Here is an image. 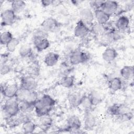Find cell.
I'll return each instance as SVG.
<instances>
[{
    "instance_id": "cell-1",
    "label": "cell",
    "mask_w": 134,
    "mask_h": 134,
    "mask_svg": "<svg viewBox=\"0 0 134 134\" xmlns=\"http://www.w3.org/2000/svg\"><path fill=\"white\" fill-rule=\"evenodd\" d=\"M2 111L5 120L17 116L20 113L19 102L16 97L7 98L2 106Z\"/></svg>"
},
{
    "instance_id": "cell-2",
    "label": "cell",
    "mask_w": 134,
    "mask_h": 134,
    "mask_svg": "<svg viewBox=\"0 0 134 134\" xmlns=\"http://www.w3.org/2000/svg\"><path fill=\"white\" fill-rule=\"evenodd\" d=\"M16 98L19 103L27 102L34 105L38 99V94L36 90L28 91L19 88Z\"/></svg>"
},
{
    "instance_id": "cell-3",
    "label": "cell",
    "mask_w": 134,
    "mask_h": 134,
    "mask_svg": "<svg viewBox=\"0 0 134 134\" xmlns=\"http://www.w3.org/2000/svg\"><path fill=\"white\" fill-rule=\"evenodd\" d=\"M61 26V23L52 17L46 18L40 24V27L48 32H57L60 29Z\"/></svg>"
},
{
    "instance_id": "cell-4",
    "label": "cell",
    "mask_w": 134,
    "mask_h": 134,
    "mask_svg": "<svg viewBox=\"0 0 134 134\" xmlns=\"http://www.w3.org/2000/svg\"><path fill=\"white\" fill-rule=\"evenodd\" d=\"M89 56L88 54L80 50L72 51L69 57V63L72 65L84 63L87 62Z\"/></svg>"
},
{
    "instance_id": "cell-5",
    "label": "cell",
    "mask_w": 134,
    "mask_h": 134,
    "mask_svg": "<svg viewBox=\"0 0 134 134\" xmlns=\"http://www.w3.org/2000/svg\"><path fill=\"white\" fill-rule=\"evenodd\" d=\"M81 126L82 122L79 117L76 115H71L68 118L66 125L63 130L70 131L72 133H76L78 132L77 131L81 130Z\"/></svg>"
},
{
    "instance_id": "cell-6",
    "label": "cell",
    "mask_w": 134,
    "mask_h": 134,
    "mask_svg": "<svg viewBox=\"0 0 134 134\" xmlns=\"http://www.w3.org/2000/svg\"><path fill=\"white\" fill-rule=\"evenodd\" d=\"M2 26H8L13 25L16 21V14L11 9L4 10L1 14Z\"/></svg>"
},
{
    "instance_id": "cell-7",
    "label": "cell",
    "mask_w": 134,
    "mask_h": 134,
    "mask_svg": "<svg viewBox=\"0 0 134 134\" xmlns=\"http://www.w3.org/2000/svg\"><path fill=\"white\" fill-rule=\"evenodd\" d=\"M37 87L38 83L32 76L25 75L20 79L19 88L28 91H34L37 89Z\"/></svg>"
},
{
    "instance_id": "cell-8",
    "label": "cell",
    "mask_w": 134,
    "mask_h": 134,
    "mask_svg": "<svg viewBox=\"0 0 134 134\" xmlns=\"http://www.w3.org/2000/svg\"><path fill=\"white\" fill-rule=\"evenodd\" d=\"M90 32V28L80 19L75 25L73 30V34L77 38H83L86 37Z\"/></svg>"
},
{
    "instance_id": "cell-9",
    "label": "cell",
    "mask_w": 134,
    "mask_h": 134,
    "mask_svg": "<svg viewBox=\"0 0 134 134\" xmlns=\"http://www.w3.org/2000/svg\"><path fill=\"white\" fill-rule=\"evenodd\" d=\"M56 100L48 94H44L35 102L34 107H42L53 108L56 105Z\"/></svg>"
},
{
    "instance_id": "cell-10",
    "label": "cell",
    "mask_w": 134,
    "mask_h": 134,
    "mask_svg": "<svg viewBox=\"0 0 134 134\" xmlns=\"http://www.w3.org/2000/svg\"><path fill=\"white\" fill-rule=\"evenodd\" d=\"M19 86L16 83L10 84L1 87V93L3 96L6 98H15L16 97Z\"/></svg>"
},
{
    "instance_id": "cell-11",
    "label": "cell",
    "mask_w": 134,
    "mask_h": 134,
    "mask_svg": "<svg viewBox=\"0 0 134 134\" xmlns=\"http://www.w3.org/2000/svg\"><path fill=\"white\" fill-rule=\"evenodd\" d=\"M119 8V4L114 1H104L100 9L109 16L115 14Z\"/></svg>"
},
{
    "instance_id": "cell-12",
    "label": "cell",
    "mask_w": 134,
    "mask_h": 134,
    "mask_svg": "<svg viewBox=\"0 0 134 134\" xmlns=\"http://www.w3.org/2000/svg\"><path fill=\"white\" fill-rule=\"evenodd\" d=\"M96 124V117L91 111H85L84 117V129L85 130H93Z\"/></svg>"
},
{
    "instance_id": "cell-13",
    "label": "cell",
    "mask_w": 134,
    "mask_h": 134,
    "mask_svg": "<svg viewBox=\"0 0 134 134\" xmlns=\"http://www.w3.org/2000/svg\"><path fill=\"white\" fill-rule=\"evenodd\" d=\"M32 42L35 49L38 52L46 50L50 45L49 40L45 37H32Z\"/></svg>"
},
{
    "instance_id": "cell-14",
    "label": "cell",
    "mask_w": 134,
    "mask_h": 134,
    "mask_svg": "<svg viewBox=\"0 0 134 134\" xmlns=\"http://www.w3.org/2000/svg\"><path fill=\"white\" fill-rule=\"evenodd\" d=\"M128 111L127 106L123 104H114L108 108L109 114L119 117H120Z\"/></svg>"
},
{
    "instance_id": "cell-15",
    "label": "cell",
    "mask_w": 134,
    "mask_h": 134,
    "mask_svg": "<svg viewBox=\"0 0 134 134\" xmlns=\"http://www.w3.org/2000/svg\"><path fill=\"white\" fill-rule=\"evenodd\" d=\"M80 19L88 25H91L94 19V15L92 10L90 8L84 7L83 8L80 12Z\"/></svg>"
},
{
    "instance_id": "cell-16",
    "label": "cell",
    "mask_w": 134,
    "mask_h": 134,
    "mask_svg": "<svg viewBox=\"0 0 134 134\" xmlns=\"http://www.w3.org/2000/svg\"><path fill=\"white\" fill-rule=\"evenodd\" d=\"M118 55L117 50L112 47L106 48L102 54V59L106 62L110 63L114 61Z\"/></svg>"
},
{
    "instance_id": "cell-17",
    "label": "cell",
    "mask_w": 134,
    "mask_h": 134,
    "mask_svg": "<svg viewBox=\"0 0 134 134\" xmlns=\"http://www.w3.org/2000/svg\"><path fill=\"white\" fill-rule=\"evenodd\" d=\"M60 57V56L58 53L54 52H49L44 57V63L47 66L52 67L58 63Z\"/></svg>"
},
{
    "instance_id": "cell-18",
    "label": "cell",
    "mask_w": 134,
    "mask_h": 134,
    "mask_svg": "<svg viewBox=\"0 0 134 134\" xmlns=\"http://www.w3.org/2000/svg\"><path fill=\"white\" fill-rule=\"evenodd\" d=\"M84 95L77 92H72L68 95V100L70 105L73 108H76L81 105Z\"/></svg>"
},
{
    "instance_id": "cell-19",
    "label": "cell",
    "mask_w": 134,
    "mask_h": 134,
    "mask_svg": "<svg viewBox=\"0 0 134 134\" xmlns=\"http://www.w3.org/2000/svg\"><path fill=\"white\" fill-rule=\"evenodd\" d=\"M94 15L96 23L103 25H106L110 18V16L104 12L101 9L94 10Z\"/></svg>"
},
{
    "instance_id": "cell-20",
    "label": "cell",
    "mask_w": 134,
    "mask_h": 134,
    "mask_svg": "<svg viewBox=\"0 0 134 134\" xmlns=\"http://www.w3.org/2000/svg\"><path fill=\"white\" fill-rule=\"evenodd\" d=\"M130 24V20L126 15L120 16L115 21V26L118 30H124L127 29Z\"/></svg>"
},
{
    "instance_id": "cell-21",
    "label": "cell",
    "mask_w": 134,
    "mask_h": 134,
    "mask_svg": "<svg viewBox=\"0 0 134 134\" xmlns=\"http://www.w3.org/2000/svg\"><path fill=\"white\" fill-rule=\"evenodd\" d=\"M39 126L43 130H49L53 124V119L49 115L39 117Z\"/></svg>"
},
{
    "instance_id": "cell-22",
    "label": "cell",
    "mask_w": 134,
    "mask_h": 134,
    "mask_svg": "<svg viewBox=\"0 0 134 134\" xmlns=\"http://www.w3.org/2000/svg\"><path fill=\"white\" fill-rule=\"evenodd\" d=\"M108 88L113 92H117L120 90L122 86L121 79L119 77H114L109 80Z\"/></svg>"
},
{
    "instance_id": "cell-23",
    "label": "cell",
    "mask_w": 134,
    "mask_h": 134,
    "mask_svg": "<svg viewBox=\"0 0 134 134\" xmlns=\"http://www.w3.org/2000/svg\"><path fill=\"white\" fill-rule=\"evenodd\" d=\"M120 75L125 80H130L133 76L134 68L133 65H125L120 70Z\"/></svg>"
},
{
    "instance_id": "cell-24",
    "label": "cell",
    "mask_w": 134,
    "mask_h": 134,
    "mask_svg": "<svg viewBox=\"0 0 134 134\" xmlns=\"http://www.w3.org/2000/svg\"><path fill=\"white\" fill-rule=\"evenodd\" d=\"M75 77L73 75H64L60 81V84L66 88L72 87L74 84Z\"/></svg>"
},
{
    "instance_id": "cell-25",
    "label": "cell",
    "mask_w": 134,
    "mask_h": 134,
    "mask_svg": "<svg viewBox=\"0 0 134 134\" xmlns=\"http://www.w3.org/2000/svg\"><path fill=\"white\" fill-rule=\"evenodd\" d=\"M37 125L31 120H28L22 124V130L24 133H32L36 130Z\"/></svg>"
},
{
    "instance_id": "cell-26",
    "label": "cell",
    "mask_w": 134,
    "mask_h": 134,
    "mask_svg": "<svg viewBox=\"0 0 134 134\" xmlns=\"http://www.w3.org/2000/svg\"><path fill=\"white\" fill-rule=\"evenodd\" d=\"M26 3L24 1L15 0L11 2V9L16 13L22 12L26 7Z\"/></svg>"
},
{
    "instance_id": "cell-27",
    "label": "cell",
    "mask_w": 134,
    "mask_h": 134,
    "mask_svg": "<svg viewBox=\"0 0 134 134\" xmlns=\"http://www.w3.org/2000/svg\"><path fill=\"white\" fill-rule=\"evenodd\" d=\"M18 53L21 58H28L32 53V49L28 44H22L19 49Z\"/></svg>"
},
{
    "instance_id": "cell-28",
    "label": "cell",
    "mask_w": 134,
    "mask_h": 134,
    "mask_svg": "<svg viewBox=\"0 0 134 134\" xmlns=\"http://www.w3.org/2000/svg\"><path fill=\"white\" fill-rule=\"evenodd\" d=\"M14 38L13 34L9 31H4L0 35V43L1 45L6 46Z\"/></svg>"
},
{
    "instance_id": "cell-29",
    "label": "cell",
    "mask_w": 134,
    "mask_h": 134,
    "mask_svg": "<svg viewBox=\"0 0 134 134\" xmlns=\"http://www.w3.org/2000/svg\"><path fill=\"white\" fill-rule=\"evenodd\" d=\"M105 30V25H103L97 23H93L91 25L90 30L95 35H102L104 34Z\"/></svg>"
},
{
    "instance_id": "cell-30",
    "label": "cell",
    "mask_w": 134,
    "mask_h": 134,
    "mask_svg": "<svg viewBox=\"0 0 134 134\" xmlns=\"http://www.w3.org/2000/svg\"><path fill=\"white\" fill-rule=\"evenodd\" d=\"M20 113L30 114L34 110V105L27 102H19Z\"/></svg>"
},
{
    "instance_id": "cell-31",
    "label": "cell",
    "mask_w": 134,
    "mask_h": 134,
    "mask_svg": "<svg viewBox=\"0 0 134 134\" xmlns=\"http://www.w3.org/2000/svg\"><path fill=\"white\" fill-rule=\"evenodd\" d=\"M19 42L20 41L18 38L14 37L12 40L6 45V50L9 53L14 52L19 45Z\"/></svg>"
},
{
    "instance_id": "cell-32",
    "label": "cell",
    "mask_w": 134,
    "mask_h": 134,
    "mask_svg": "<svg viewBox=\"0 0 134 134\" xmlns=\"http://www.w3.org/2000/svg\"><path fill=\"white\" fill-rule=\"evenodd\" d=\"M88 96L92 106H96L102 102L100 96L97 93H96V92H92L90 95H88Z\"/></svg>"
},
{
    "instance_id": "cell-33",
    "label": "cell",
    "mask_w": 134,
    "mask_h": 134,
    "mask_svg": "<svg viewBox=\"0 0 134 134\" xmlns=\"http://www.w3.org/2000/svg\"><path fill=\"white\" fill-rule=\"evenodd\" d=\"M48 33L47 31L44 30L41 27L36 30L33 34V37H45L47 38Z\"/></svg>"
},
{
    "instance_id": "cell-34",
    "label": "cell",
    "mask_w": 134,
    "mask_h": 134,
    "mask_svg": "<svg viewBox=\"0 0 134 134\" xmlns=\"http://www.w3.org/2000/svg\"><path fill=\"white\" fill-rule=\"evenodd\" d=\"M12 70V68L6 63H2L1 66V75H6L9 73Z\"/></svg>"
},
{
    "instance_id": "cell-35",
    "label": "cell",
    "mask_w": 134,
    "mask_h": 134,
    "mask_svg": "<svg viewBox=\"0 0 134 134\" xmlns=\"http://www.w3.org/2000/svg\"><path fill=\"white\" fill-rule=\"evenodd\" d=\"M103 2H104V1H92L90 3V5L91 6V8H92L94 9V10L98 9H100Z\"/></svg>"
},
{
    "instance_id": "cell-36",
    "label": "cell",
    "mask_w": 134,
    "mask_h": 134,
    "mask_svg": "<svg viewBox=\"0 0 134 134\" xmlns=\"http://www.w3.org/2000/svg\"><path fill=\"white\" fill-rule=\"evenodd\" d=\"M53 0H42L40 1V4L43 7H47L50 5H52Z\"/></svg>"
}]
</instances>
